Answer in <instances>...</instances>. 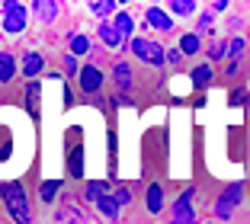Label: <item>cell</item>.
I'll use <instances>...</instances> for the list:
<instances>
[{
    "instance_id": "5",
    "label": "cell",
    "mask_w": 250,
    "mask_h": 224,
    "mask_svg": "<svg viewBox=\"0 0 250 224\" xmlns=\"http://www.w3.org/2000/svg\"><path fill=\"white\" fill-rule=\"evenodd\" d=\"M192 192H196V189H192V186H186L183 192L177 195V202H173V211H170V221H167V224H199L196 208L189 205Z\"/></svg>"
},
{
    "instance_id": "16",
    "label": "cell",
    "mask_w": 250,
    "mask_h": 224,
    "mask_svg": "<svg viewBox=\"0 0 250 224\" xmlns=\"http://www.w3.org/2000/svg\"><path fill=\"white\" fill-rule=\"evenodd\" d=\"M39 93H42V83H39V80H29V83H26V96H22L26 112H39Z\"/></svg>"
},
{
    "instance_id": "13",
    "label": "cell",
    "mask_w": 250,
    "mask_h": 224,
    "mask_svg": "<svg viewBox=\"0 0 250 224\" xmlns=\"http://www.w3.org/2000/svg\"><path fill=\"white\" fill-rule=\"evenodd\" d=\"M93 202H96V208H100V215H103V218H109V221H119V211H122V208H119V202L112 199V192L100 195V199H93Z\"/></svg>"
},
{
    "instance_id": "6",
    "label": "cell",
    "mask_w": 250,
    "mask_h": 224,
    "mask_svg": "<svg viewBox=\"0 0 250 224\" xmlns=\"http://www.w3.org/2000/svg\"><path fill=\"white\" fill-rule=\"evenodd\" d=\"M106 83V74L100 71L96 64H83L81 71H77V87H81V93H100Z\"/></svg>"
},
{
    "instance_id": "11",
    "label": "cell",
    "mask_w": 250,
    "mask_h": 224,
    "mask_svg": "<svg viewBox=\"0 0 250 224\" xmlns=\"http://www.w3.org/2000/svg\"><path fill=\"white\" fill-rule=\"evenodd\" d=\"M16 71H20V64H16V55L13 51H0V83H10V80L16 77Z\"/></svg>"
},
{
    "instance_id": "22",
    "label": "cell",
    "mask_w": 250,
    "mask_h": 224,
    "mask_svg": "<svg viewBox=\"0 0 250 224\" xmlns=\"http://www.w3.org/2000/svg\"><path fill=\"white\" fill-rule=\"evenodd\" d=\"M87 10H90L93 16H100V20L106 22V16H109L112 10H119V7L112 3V0H93V3H87Z\"/></svg>"
},
{
    "instance_id": "28",
    "label": "cell",
    "mask_w": 250,
    "mask_h": 224,
    "mask_svg": "<svg viewBox=\"0 0 250 224\" xmlns=\"http://www.w3.org/2000/svg\"><path fill=\"white\" fill-rule=\"evenodd\" d=\"M61 61H64V74H77V71H81V64H77V58H74L71 51H67Z\"/></svg>"
},
{
    "instance_id": "8",
    "label": "cell",
    "mask_w": 250,
    "mask_h": 224,
    "mask_svg": "<svg viewBox=\"0 0 250 224\" xmlns=\"http://www.w3.org/2000/svg\"><path fill=\"white\" fill-rule=\"evenodd\" d=\"M112 77H116V87L122 90V93L135 90V77H132V64H128V61H116V67H112Z\"/></svg>"
},
{
    "instance_id": "19",
    "label": "cell",
    "mask_w": 250,
    "mask_h": 224,
    "mask_svg": "<svg viewBox=\"0 0 250 224\" xmlns=\"http://www.w3.org/2000/svg\"><path fill=\"white\" fill-rule=\"evenodd\" d=\"M112 26H116V32H119L122 39H125V36L135 39V20L125 13V10H119V13H116V22H112Z\"/></svg>"
},
{
    "instance_id": "27",
    "label": "cell",
    "mask_w": 250,
    "mask_h": 224,
    "mask_svg": "<svg viewBox=\"0 0 250 224\" xmlns=\"http://www.w3.org/2000/svg\"><path fill=\"white\" fill-rule=\"evenodd\" d=\"M221 58H225V42L218 39V42L208 45V61H221Z\"/></svg>"
},
{
    "instance_id": "2",
    "label": "cell",
    "mask_w": 250,
    "mask_h": 224,
    "mask_svg": "<svg viewBox=\"0 0 250 224\" xmlns=\"http://www.w3.org/2000/svg\"><path fill=\"white\" fill-rule=\"evenodd\" d=\"M244 195H247V186H244V183H231V186L215 199V218H218V221H231L237 205L244 202Z\"/></svg>"
},
{
    "instance_id": "26",
    "label": "cell",
    "mask_w": 250,
    "mask_h": 224,
    "mask_svg": "<svg viewBox=\"0 0 250 224\" xmlns=\"http://www.w3.org/2000/svg\"><path fill=\"white\" fill-rule=\"evenodd\" d=\"M241 51H244V39L234 36V39H231V45H228V58L237 61V58H241Z\"/></svg>"
},
{
    "instance_id": "9",
    "label": "cell",
    "mask_w": 250,
    "mask_h": 224,
    "mask_svg": "<svg viewBox=\"0 0 250 224\" xmlns=\"http://www.w3.org/2000/svg\"><path fill=\"white\" fill-rule=\"evenodd\" d=\"M83 160H87V154H83V144H74L71 154H67V173H71V180H83Z\"/></svg>"
},
{
    "instance_id": "10",
    "label": "cell",
    "mask_w": 250,
    "mask_h": 224,
    "mask_svg": "<svg viewBox=\"0 0 250 224\" xmlns=\"http://www.w3.org/2000/svg\"><path fill=\"white\" fill-rule=\"evenodd\" d=\"M32 13L42 22H55L58 13H61V3H55V0H36V3H32Z\"/></svg>"
},
{
    "instance_id": "23",
    "label": "cell",
    "mask_w": 250,
    "mask_h": 224,
    "mask_svg": "<svg viewBox=\"0 0 250 224\" xmlns=\"http://www.w3.org/2000/svg\"><path fill=\"white\" fill-rule=\"evenodd\" d=\"M106 192H112L109 183H100V180H96V183H87V189H83V195H87L90 202H93V199H100V195H106Z\"/></svg>"
},
{
    "instance_id": "17",
    "label": "cell",
    "mask_w": 250,
    "mask_h": 224,
    "mask_svg": "<svg viewBox=\"0 0 250 224\" xmlns=\"http://www.w3.org/2000/svg\"><path fill=\"white\" fill-rule=\"evenodd\" d=\"M61 189H64V186H61V180H45L42 186H39V199H42L45 205H52L55 199H58Z\"/></svg>"
},
{
    "instance_id": "20",
    "label": "cell",
    "mask_w": 250,
    "mask_h": 224,
    "mask_svg": "<svg viewBox=\"0 0 250 224\" xmlns=\"http://www.w3.org/2000/svg\"><path fill=\"white\" fill-rule=\"evenodd\" d=\"M208 83H212V64H199L196 71H192V87L208 90Z\"/></svg>"
},
{
    "instance_id": "12",
    "label": "cell",
    "mask_w": 250,
    "mask_h": 224,
    "mask_svg": "<svg viewBox=\"0 0 250 224\" xmlns=\"http://www.w3.org/2000/svg\"><path fill=\"white\" fill-rule=\"evenodd\" d=\"M145 16H147V26H151V29H161V32H170V29H173V20H170L161 7H147Z\"/></svg>"
},
{
    "instance_id": "14",
    "label": "cell",
    "mask_w": 250,
    "mask_h": 224,
    "mask_svg": "<svg viewBox=\"0 0 250 224\" xmlns=\"http://www.w3.org/2000/svg\"><path fill=\"white\" fill-rule=\"evenodd\" d=\"M100 42H103L106 48H122V42H125V39L119 36V32H116V26H112V22L106 20V22H100Z\"/></svg>"
},
{
    "instance_id": "29",
    "label": "cell",
    "mask_w": 250,
    "mask_h": 224,
    "mask_svg": "<svg viewBox=\"0 0 250 224\" xmlns=\"http://www.w3.org/2000/svg\"><path fill=\"white\" fill-rule=\"evenodd\" d=\"M212 10H215V13H221V10H228V0H215V3H212Z\"/></svg>"
},
{
    "instance_id": "3",
    "label": "cell",
    "mask_w": 250,
    "mask_h": 224,
    "mask_svg": "<svg viewBox=\"0 0 250 224\" xmlns=\"http://www.w3.org/2000/svg\"><path fill=\"white\" fill-rule=\"evenodd\" d=\"M0 10H3V32L7 36H22L26 22H29V7L20 3V0H7V3H0Z\"/></svg>"
},
{
    "instance_id": "1",
    "label": "cell",
    "mask_w": 250,
    "mask_h": 224,
    "mask_svg": "<svg viewBox=\"0 0 250 224\" xmlns=\"http://www.w3.org/2000/svg\"><path fill=\"white\" fill-rule=\"evenodd\" d=\"M0 199L7 205V215L13 218L16 224H32V208H29V195H26V186L20 180L0 183Z\"/></svg>"
},
{
    "instance_id": "21",
    "label": "cell",
    "mask_w": 250,
    "mask_h": 224,
    "mask_svg": "<svg viewBox=\"0 0 250 224\" xmlns=\"http://www.w3.org/2000/svg\"><path fill=\"white\" fill-rule=\"evenodd\" d=\"M202 48V42H199V32H186L183 39H180V55H196V51Z\"/></svg>"
},
{
    "instance_id": "30",
    "label": "cell",
    "mask_w": 250,
    "mask_h": 224,
    "mask_svg": "<svg viewBox=\"0 0 250 224\" xmlns=\"http://www.w3.org/2000/svg\"><path fill=\"white\" fill-rule=\"evenodd\" d=\"M208 224H212V221H208Z\"/></svg>"
},
{
    "instance_id": "15",
    "label": "cell",
    "mask_w": 250,
    "mask_h": 224,
    "mask_svg": "<svg viewBox=\"0 0 250 224\" xmlns=\"http://www.w3.org/2000/svg\"><path fill=\"white\" fill-rule=\"evenodd\" d=\"M161 208H164V186L161 183H151L147 186V211L151 215H161Z\"/></svg>"
},
{
    "instance_id": "25",
    "label": "cell",
    "mask_w": 250,
    "mask_h": 224,
    "mask_svg": "<svg viewBox=\"0 0 250 224\" xmlns=\"http://www.w3.org/2000/svg\"><path fill=\"white\" fill-rule=\"evenodd\" d=\"M112 199H116L119 208H122V205L132 202V189H128V186H112Z\"/></svg>"
},
{
    "instance_id": "7",
    "label": "cell",
    "mask_w": 250,
    "mask_h": 224,
    "mask_svg": "<svg viewBox=\"0 0 250 224\" xmlns=\"http://www.w3.org/2000/svg\"><path fill=\"white\" fill-rule=\"evenodd\" d=\"M22 74H26V77H29V80H36L39 77V74H42L45 71V58H42V51H26V55H22Z\"/></svg>"
},
{
    "instance_id": "24",
    "label": "cell",
    "mask_w": 250,
    "mask_h": 224,
    "mask_svg": "<svg viewBox=\"0 0 250 224\" xmlns=\"http://www.w3.org/2000/svg\"><path fill=\"white\" fill-rule=\"evenodd\" d=\"M170 10H173L177 16H192V13H196V3H192V0H173Z\"/></svg>"
},
{
    "instance_id": "4",
    "label": "cell",
    "mask_w": 250,
    "mask_h": 224,
    "mask_svg": "<svg viewBox=\"0 0 250 224\" xmlns=\"http://www.w3.org/2000/svg\"><path fill=\"white\" fill-rule=\"evenodd\" d=\"M128 48H132V55L138 61H145V64H151V67L167 64V61H164L161 42H151V39H128Z\"/></svg>"
},
{
    "instance_id": "18",
    "label": "cell",
    "mask_w": 250,
    "mask_h": 224,
    "mask_svg": "<svg viewBox=\"0 0 250 224\" xmlns=\"http://www.w3.org/2000/svg\"><path fill=\"white\" fill-rule=\"evenodd\" d=\"M67 45H71V55H74V58L90 51V39L83 36V32H67Z\"/></svg>"
}]
</instances>
